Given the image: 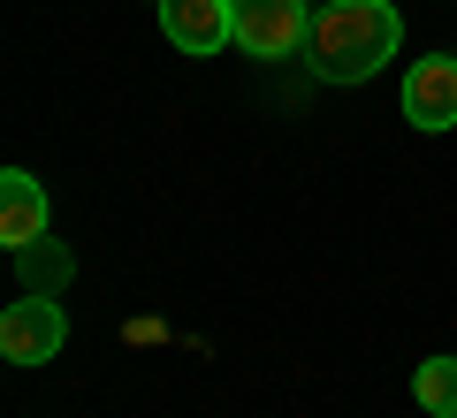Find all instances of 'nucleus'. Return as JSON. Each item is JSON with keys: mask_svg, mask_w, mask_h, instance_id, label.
I'll list each match as a JSON object with an SVG mask.
<instances>
[{"mask_svg": "<svg viewBox=\"0 0 457 418\" xmlns=\"http://www.w3.org/2000/svg\"><path fill=\"white\" fill-rule=\"evenodd\" d=\"M396 46H404V23L389 0H328L312 16L305 61L320 84H366L381 61H396Z\"/></svg>", "mask_w": 457, "mask_h": 418, "instance_id": "nucleus-1", "label": "nucleus"}, {"mask_svg": "<svg viewBox=\"0 0 457 418\" xmlns=\"http://www.w3.org/2000/svg\"><path fill=\"white\" fill-rule=\"evenodd\" d=\"M221 8H228V38H237L252 61H290L312 38L305 0H221Z\"/></svg>", "mask_w": 457, "mask_h": 418, "instance_id": "nucleus-2", "label": "nucleus"}, {"mask_svg": "<svg viewBox=\"0 0 457 418\" xmlns=\"http://www.w3.org/2000/svg\"><path fill=\"white\" fill-rule=\"evenodd\" d=\"M62 342H69L62 297H31L23 290L16 305L0 312V357H8V365H46V357H62Z\"/></svg>", "mask_w": 457, "mask_h": 418, "instance_id": "nucleus-3", "label": "nucleus"}, {"mask_svg": "<svg viewBox=\"0 0 457 418\" xmlns=\"http://www.w3.org/2000/svg\"><path fill=\"white\" fill-rule=\"evenodd\" d=\"M404 122L427 129V137L457 129V53H427V61H411V77H404Z\"/></svg>", "mask_w": 457, "mask_h": 418, "instance_id": "nucleus-4", "label": "nucleus"}, {"mask_svg": "<svg viewBox=\"0 0 457 418\" xmlns=\"http://www.w3.org/2000/svg\"><path fill=\"white\" fill-rule=\"evenodd\" d=\"M46 236V183L31 176V168H8L0 176V243L8 251H23V243Z\"/></svg>", "mask_w": 457, "mask_h": 418, "instance_id": "nucleus-5", "label": "nucleus"}, {"mask_svg": "<svg viewBox=\"0 0 457 418\" xmlns=\"http://www.w3.org/2000/svg\"><path fill=\"white\" fill-rule=\"evenodd\" d=\"M161 31H168V46H183V53L237 46V38H228V8H221V0H161Z\"/></svg>", "mask_w": 457, "mask_h": 418, "instance_id": "nucleus-6", "label": "nucleus"}, {"mask_svg": "<svg viewBox=\"0 0 457 418\" xmlns=\"http://www.w3.org/2000/svg\"><path fill=\"white\" fill-rule=\"evenodd\" d=\"M8 258H16V274H23V290H31V297H62V290H69V274H77L69 243H54V236L23 243V251H8Z\"/></svg>", "mask_w": 457, "mask_h": 418, "instance_id": "nucleus-7", "label": "nucleus"}, {"mask_svg": "<svg viewBox=\"0 0 457 418\" xmlns=\"http://www.w3.org/2000/svg\"><path fill=\"white\" fill-rule=\"evenodd\" d=\"M411 403L427 418H457V357H427L411 365Z\"/></svg>", "mask_w": 457, "mask_h": 418, "instance_id": "nucleus-8", "label": "nucleus"}]
</instances>
